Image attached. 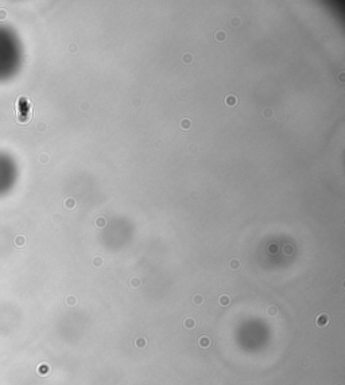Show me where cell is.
<instances>
[{
	"label": "cell",
	"mask_w": 345,
	"mask_h": 385,
	"mask_svg": "<svg viewBox=\"0 0 345 385\" xmlns=\"http://www.w3.org/2000/svg\"><path fill=\"white\" fill-rule=\"evenodd\" d=\"M328 323H329V315L328 314H319L317 318H315V325L318 326V327H326L328 326Z\"/></svg>",
	"instance_id": "6da1fadb"
},
{
	"label": "cell",
	"mask_w": 345,
	"mask_h": 385,
	"mask_svg": "<svg viewBox=\"0 0 345 385\" xmlns=\"http://www.w3.org/2000/svg\"><path fill=\"white\" fill-rule=\"evenodd\" d=\"M210 338L208 335H201L199 337V339H198V345H199V347H202V349H209L210 347Z\"/></svg>",
	"instance_id": "7a4b0ae2"
},
{
	"label": "cell",
	"mask_w": 345,
	"mask_h": 385,
	"mask_svg": "<svg viewBox=\"0 0 345 385\" xmlns=\"http://www.w3.org/2000/svg\"><path fill=\"white\" fill-rule=\"evenodd\" d=\"M183 326H185L187 330H192L197 326V322L194 318H185L183 319Z\"/></svg>",
	"instance_id": "3957f363"
},
{
	"label": "cell",
	"mask_w": 345,
	"mask_h": 385,
	"mask_svg": "<svg viewBox=\"0 0 345 385\" xmlns=\"http://www.w3.org/2000/svg\"><path fill=\"white\" fill-rule=\"evenodd\" d=\"M135 346L138 349H140V350L146 349L147 347V339L144 338V337H139V338H136L135 339Z\"/></svg>",
	"instance_id": "277c9868"
},
{
	"label": "cell",
	"mask_w": 345,
	"mask_h": 385,
	"mask_svg": "<svg viewBox=\"0 0 345 385\" xmlns=\"http://www.w3.org/2000/svg\"><path fill=\"white\" fill-rule=\"evenodd\" d=\"M219 303H220V306H222V307H226V306L231 304V298H229L228 295H221L220 296V299H219Z\"/></svg>",
	"instance_id": "5b68a950"
},
{
	"label": "cell",
	"mask_w": 345,
	"mask_h": 385,
	"mask_svg": "<svg viewBox=\"0 0 345 385\" xmlns=\"http://www.w3.org/2000/svg\"><path fill=\"white\" fill-rule=\"evenodd\" d=\"M193 303L196 306H201L204 303V296L201 294H197V295L193 296Z\"/></svg>",
	"instance_id": "8992f818"
},
{
	"label": "cell",
	"mask_w": 345,
	"mask_h": 385,
	"mask_svg": "<svg viewBox=\"0 0 345 385\" xmlns=\"http://www.w3.org/2000/svg\"><path fill=\"white\" fill-rule=\"evenodd\" d=\"M267 314H268L270 316H276L278 315V307H276V306H270L268 309H267Z\"/></svg>",
	"instance_id": "52a82bcc"
},
{
	"label": "cell",
	"mask_w": 345,
	"mask_h": 385,
	"mask_svg": "<svg viewBox=\"0 0 345 385\" xmlns=\"http://www.w3.org/2000/svg\"><path fill=\"white\" fill-rule=\"evenodd\" d=\"M129 284H131V287H132V288H139V287L142 286V280L138 279V277H133V279L129 282Z\"/></svg>",
	"instance_id": "ba28073f"
},
{
	"label": "cell",
	"mask_w": 345,
	"mask_h": 385,
	"mask_svg": "<svg viewBox=\"0 0 345 385\" xmlns=\"http://www.w3.org/2000/svg\"><path fill=\"white\" fill-rule=\"evenodd\" d=\"M240 267V261L237 259H232L229 261V268L231 269H237Z\"/></svg>",
	"instance_id": "9c48e42d"
},
{
	"label": "cell",
	"mask_w": 345,
	"mask_h": 385,
	"mask_svg": "<svg viewBox=\"0 0 345 385\" xmlns=\"http://www.w3.org/2000/svg\"><path fill=\"white\" fill-rule=\"evenodd\" d=\"M66 304L67 306L77 304V298H76V296H67V298H66Z\"/></svg>",
	"instance_id": "30bf717a"
},
{
	"label": "cell",
	"mask_w": 345,
	"mask_h": 385,
	"mask_svg": "<svg viewBox=\"0 0 345 385\" xmlns=\"http://www.w3.org/2000/svg\"><path fill=\"white\" fill-rule=\"evenodd\" d=\"M24 242H26V240H24L23 236H19L15 239V245H18V246H23Z\"/></svg>",
	"instance_id": "8fae6325"
},
{
	"label": "cell",
	"mask_w": 345,
	"mask_h": 385,
	"mask_svg": "<svg viewBox=\"0 0 345 385\" xmlns=\"http://www.w3.org/2000/svg\"><path fill=\"white\" fill-rule=\"evenodd\" d=\"M93 265L101 267L103 265V259H101V257H94V259H93Z\"/></svg>",
	"instance_id": "7c38bea8"
},
{
	"label": "cell",
	"mask_w": 345,
	"mask_h": 385,
	"mask_svg": "<svg viewBox=\"0 0 345 385\" xmlns=\"http://www.w3.org/2000/svg\"><path fill=\"white\" fill-rule=\"evenodd\" d=\"M49 369H50V366L47 365V364H42V365L39 366V373L40 374H43V373H46Z\"/></svg>",
	"instance_id": "4fadbf2b"
},
{
	"label": "cell",
	"mask_w": 345,
	"mask_h": 385,
	"mask_svg": "<svg viewBox=\"0 0 345 385\" xmlns=\"http://www.w3.org/2000/svg\"><path fill=\"white\" fill-rule=\"evenodd\" d=\"M96 225L99 226V228H104V226H105V219H104V218L96 219Z\"/></svg>",
	"instance_id": "5bb4252c"
},
{
	"label": "cell",
	"mask_w": 345,
	"mask_h": 385,
	"mask_svg": "<svg viewBox=\"0 0 345 385\" xmlns=\"http://www.w3.org/2000/svg\"><path fill=\"white\" fill-rule=\"evenodd\" d=\"M283 252H285V255H290V253H292V246L286 245L285 249H283Z\"/></svg>",
	"instance_id": "9a60e30c"
},
{
	"label": "cell",
	"mask_w": 345,
	"mask_h": 385,
	"mask_svg": "<svg viewBox=\"0 0 345 385\" xmlns=\"http://www.w3.org/2000/svg\"><path fill=\"white\" fill-rule=\"evenodd\" d=\"M337 385H342V384H337Z\"/></svg>",
	"instance_id": "2e32d148"
}]
</instances>
